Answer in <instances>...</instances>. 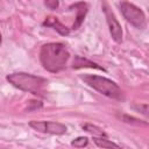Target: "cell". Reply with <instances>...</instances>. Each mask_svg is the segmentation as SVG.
<instances>
[{
	"mask_svg": "<svg viewBox=\"0 0 149 149\" xmlns=\"http://www.w3.org/2000/svg\"><path fill=\"white\" fill-rule=\"evenodd\" d=\"M120 118L122 119V121L128 122V123H135V125H146L147 123V122H141V120L135 119V118L129 116V115H120Z\"/></svg>",
	"mask_w": 149,
	"mask_h": 149,
	"instance_id": "cell-13",
	"label": "cell"
},
{
	"mask_svg": "<svg viewBox=\"0 0 149 149\" xmlns=\"http://www.w3.org/2000/svg\"><path fill=\"white\" fill-rule=\"evenodd\" d=\"M72 7H74L76 10H77L76 22L73 23V29H77V28L81 24V22L84 21V19H85V15H86V13H87V5L84 3V2H78V3L73 5Z\"/></svg>",
	"mask_w": 149,
	"mask_h": 149,
	"instance_id": "cell-8",
	"label": "cell"
},
{
	"mask_svg": "<svg viewBox=\"0 0 149 149\" xmlns=\"http://www.w3.org/2000/svg\"><path fill=\"white\" fill-rule=\"evenodd\" d=\"M87 143H88V139L85 137V136H79V137L74 139V140L71 142V144H72L73 147H77V148H84V147L87 146Z\"/></svg>",
	"mask_w": 149,
	"mask_h": 149,
	"instance_id": "cell-12",
	"label": "cell"
},
{
	"mask_svg": "<svg viewBox=\"0 0 149 149\" xmlns=\"http://www.w3.org/2000/svg\"><path fill=\"white\" fill-rule=\"evenodd\" d=\"M73 68L74 69H78V68H94V69L102 70V68L99 66L98 64H95L93 62H90L86 58H83V57H79V56H76L74 62H73Z\"/></svg>",
	"mask_w": 149,
	"mask_h": 149,
	"instance_id": "cell-9",
	"label": "cell"
},
{
	"mask_svg": "<svg viewBox=\"0 0 149 149\" xmlns=\"http://www.w3.org/2000/svg\"><path fill=\"white\" fill-rule=\"evenodd\" d=\"M7 81L14 87L29 92L37 97H44L47 93L48 80L40 76H34L26 72H14L6 77Z\"/></svg>",
	"mask_w": 149,
	"mask_h": 149,
	"instance_id": "cell-2",
	"label": "cell"
},
{
	"mask_svg": "<svg viewBox=\"0 0 149 149\" xmlns=\"http://www.w3.org/2000/svg\"><path fill=\"white\" fill-rule=\"evenodd\" d=\"M81 127H83V129H84L85 132H87V133L92 134L93 136L107 137L106 133H105V132H104L101 128H99V127H97V126H94V125H91V123H85V125H83Z\"/></svg>",
	"mask_w": 149,
	"mask_h": 149,
	"instance_id": "cell-10",
	"label": "cell"
},
{
	"mask_svg": "<svg viewBox=\"0 0 149 149\" xmlns=\"http://www.w3.org/2000/svg\"><path fill=\"white\" fill-rule=\"evenodd\" d=\"M104 13H105V16H106V20H107V24H108L112 38L115 42L120 43L122 41V29H121V26H120L119 21L116 20L115 15L108 9L107 6L104 7Z\"/></svg>",
	"mask_w": 149,
	"mask_h": 149,
	"instance_id": "cell-6",
	"label": "cell"
},
{
	"mask_svg": "<svg viewBox=\"0 0 149 149\" xmlns=\"http://www.w3.org/2000/svg\"><path fill=\"white\" fill-rule=\"evenodd\" d=\"M134 108H136V109H142V114H144V115H148V105L147 104H144V105H140V106H134Z\"/></svg>",
	"mask_w": 149,
	"mask_h": 149,
	"instance_id": "cell-15",
	"label": "cell"
},
{
	"mask_svg": "<svg viewBox=\"0 0 149 149\" xmlns=\"http://www.w3.org/2000/svg\"><path fill=\"white\" fill-rule=\"evenodd\" d=\"M93 142L101 148H120L119 144L107 140L106 137H99V136H93Z\"/></svg>",
	"mask_w": 149,
	"mask_h": 149,
	"instance_id": "cell-11",
	"label": "cell"
},
{
	"mask_svg": "<svg viewBox=\"0 0 149 149\" xmlns=\"http://www.w3.org/2000/svg\"><path fill=\"white\" fill-rule=\"evenodd\" d=\"M120 9L123 15V17L129 22L132 26H134L137 29H144L147 26V19L141 8L137 6L130 3V2H121Z\"/></svg>",
	"mask_w": 149,
	"mask_h": 149,
	"instance_id": "cell-4",
	"label": "cell"
},
{
	"mask_svg": "<svg viewBox=\"0 0 149 149\" xmlns=\"http://www.w3.org/2000/svg\"><path fill=\"white\" fill-rule=\"evenodd\" d=\"M43 26L54 28L56 31H58V33H59L61 35H63V36H66V35L70 34V29H69L66 26H64L57 17H54V16L47 17L45 21L43 22Z\"/></svg>",
	"mask_w": 149,
	"mask_h": 149,
	"instance_id": "cell-7",
	"label": "cell"
},
{
	"mask_svg": "<svg viewBox=\"0 0 149 149\" xmlns=\"http://www.w3.org/2000/svg\"><path fill=\"white\" fill-rule=\"evenodd\" d=\"M29 126L37 132L56 134V135L65 134L68 130L66 126H64L59 122H54V121H30Z\"/></svg>",
	"mask_w": 149,
	"mask_h": 149,
	"instance_id": "cell-5",
	"label": "cell"
},
{
	"mask_svg": "<svg viewBox=\"0 0 149 149\" xmlns=\"http://www.w3.org/2000/svg\"><path fill=\"white\" fill-rule=\"evenodd\" d=\"M80 78L91 87H93L94 90H97L98 92H100L101 94L108 97V98H113L116 100H121L123 99V94L121 88L118 86L116 83H114L113 80L102 77V76H98V74H81Z\"/></svg>",
	"mask_w": 149,
	"mask_h": 149,
	"instance_id": "cell-3",
	"label": "cell"
},
{
	"mask_svg": "<svg viewBox=\"0 0 149 149\" xmlns=\"http://www.w3.org/2000/svg\"><path fill=\"white\" fill-rule=\"evenodd\" d=\"M44 3L49 9H56L58 7V0H44Z\"/></svg>",
	"mask_w": 149,
	"mask_h": 149,
	"instance_id": "cell-14",
	"label": "cell"
},
{
	"mask_svg": "<svg viewBox=\"0 0 149 149\" xmlns=\"http://www.w3.org/2000/svg\"><path fill=\"white\" fill-rule=\"evenodd\" d=\"M69 50L63 43L51 42L43 44L40 50V61L43 68L52 73L65 69L69 59Z\"/></svg>",
	"mask_w": 149,
	"mask_h": 149,
	"instance_id": "cell-1",
	"label": "cell"
}]
</instances>
